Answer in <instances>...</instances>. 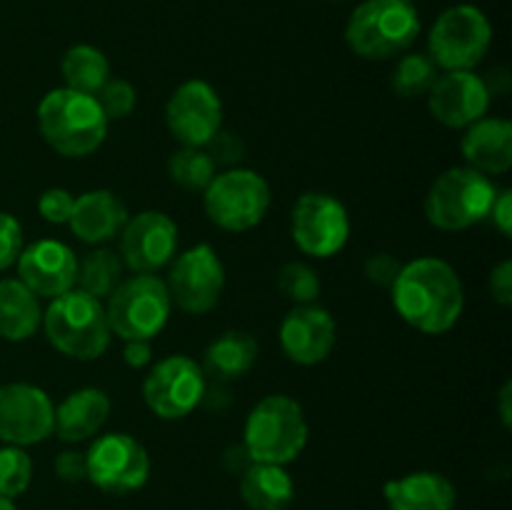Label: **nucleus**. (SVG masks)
Returning a JSON list of instances; mask_svg holds the SVG:
<instances>
[{"label": "nucleus", "instance_id": "f257e3e1", "mask_svg": "<svg viewBox=\"0 0 512 510\" xmlns=\"http://www.w3.org/2000/svg\"><path fill=\"white\" fill-rule=\"evenodd\" d=\"M390 290L398 315L418 333H448L463 315V283L453 265L440 258H418L405 263Z\"/></svg>", "mask_w": 512, "mask_h": 510}, {"label": "nucleus", "instance_id": "f03ea898", "mask_svg": "<svg viewBox=\"0 0 512 510\" xmlns=\"http://www.w3.org/2000/svg\"><path fill=\"white\" fill-rule=\"evenodd\" d=\"M38 128L45 143L65 158H85L103 145L108 118L95 95L70 88L50 90L38 105Z\"/></svg>", "mask_w": 512, "mask_h": 510}, {"label": "nucleus", "instance_id": "7ed1b4c3", "mask_svg": "<svg viewBox=\"0 0 512 510\" xmlns=\"http://www.w3.org/2000/svg\"><path fill=\"white\" fill-rule=\"evenodd\" d=\"M48 343L73 360H98L110 345V325L103 300L73 288L53 298L43 313Z\"/></svg>", "mask_w": 512, "mask_h": 510}, {"label": "nucleus", "instance_id": "20e7f679", "mask_svg": "<svg viewBox=\"0 0 512 510\" xmlns=\"http://www.w3.org/2000/svg\"><path fill=\"white\" fill-rule=\"evenodd\" d=\"M420 35V15L405 0H365L345 25V43L365 60H390Z\"/></svg>", "mask_w": 512, "mask_h": 510}, {"label": "nucleus", "instance_id": "39448f33", "mask_svg": "<svg viewBox=\"0 0 512 510\" xmlns=\"http://www.w3.org/2000/svg\"><path fill=\"white\" fill-rule=\"evenodd\" d=\"M243 445L255 463L285 465L308 445V420L298 400L268 395L250 410L243 430Z\"/></svg>", "mask_w": 512, "mask_h": 510}, {"label": "nucleus", "instance_id": "423d86ee", "mask_svg": "<svg viewBox=\"0 0 512 510\" xmlns=\"http://www.w3.org/2000/svg\"><path fill=\"white\" fill-rule=\"evenodd\" d=\"M498 188L488 175L473 168H450L440 175L425 198V215L440 230H468L490 215Z\"/></svg>", "mask_w": 512, "mask_h": 510}, {"label": "nucleus", "instance_id": "0eeeda50", "mask_svg": "<svg viewBox=\"0 0 512 510\" xmlns=\"http://www.w3.org/2000/svg\"><path fill=\"white\" fill-rule=\"evenodd\" d=\"M170 295L158 275L123 278L105 303L110 333L123 340H153L168 325Z\"/></svg>", "mask_w": 512, "mask_h": 510}, {"label": "nucleus", "instance_id": "6e6552de", "mask_svg": "<svg viewBox=\"0 0 512 510\" xmlns=\"http://www.w3.org/2000/svg\"><path fill=\"white\" fill-rule=\"evenodd\" d=\"M203 205L218 228L245 233L263 223L270 208V188L255 170L228 168L203 190Z\"/></svg>", "mask_w": 512, "mask_h": 510}, {"label": "nucleus", "instance_id": "1a4fd4ad", "mask_svg": "<svg viewBox=\"0 0 512 510\" xmlns=\"http://www.w3.org/2000/svg\"><path fill=\"white\" fill-rule=\"evenodd\" d=\"M493 28L475 5H453L430 30V58L445 70H473L488 55Z\"/></svg>", "mask_w": 512, "mask_h": 510}, {"label": "nucleus", "instance_id": "9d476101", "mask_svg": "<svg viewBox=\"0 0 512 510\" xmlns=\"http://www.w3.org/2000/svg\"><path fill=\"white\" fill-rule=\"evenodd\" d=\"M203 368L188 355H170L158 360L143 380V400L158 418L180 420L203 403Z\"/></svg>", "mask_w": 512, "mask_h": 510}, {"label": "nucleus", "instance_id": "9b49d317", "mask_svg": "<svg viewBox=\"0 0 512 510\" xmlns=\"http://www.w3.org/2000/svg\"><path fill=\"white\" fill-rule=\"evenodd\" d=\"M165 288H168L170 303H175L185 313L203 315L213 310L225 290L223 260L218 258L213 245L200 243L178 255L170 263Z\"/></svg>", "mask_w": 512, "mask_h": 510}, {"label": "nucleus", "instance_id": "f8f14e48", "mask_svg": "<svg viewBox=\"0 0 512 510\" xmlns=\"http://www.w3.org/2000/svg\"><path fill=\"white\" fill-rule=\"evenodd\" d=\"M85 463H88V480H93V485L105 493H135L148 483V450L128 433H108L95 438L85 453Z\"/></svg>", "mask_w": 512, "mask_h": 510}, {"label": "nucleus", "instance_id": "ddd939ff", "mask_svg": "<svg viewBox=\"0 0 512 510\" xmlns=\"http://www.w3.org/2000/svg\"><path fill=\"white\" fill-rule=\"evenodd\" d=\"M350 215L328 193H303L293 208V240L305 255L333 258L348 245Z\"/></svg>", "mask_w": 512, "mask_h": 510}, {"label": "nucleus", "instance_id": "4468645a", "mask_svg": "<svg viewBox=\"0 0 512 510\" xmlns=\"http://www.w3.org/2000/svg\"><path fill=\"white\" fill-rule=\"evenodd\" d=\"M165 125L183 148H205L223 128V103L205 80H188L170 95L165 105Z\"/></svg>", "mask_w": 512, "mask_h": 510}, {"label": "nucleus", "instance_id": "2eb2a0df", "mask_svg": "<svg viewBox=\"0 0 512 510\" xmlns=\"http://www.w3.org/2000/svg\"><path fill=\"white\" fill-rule=\"evenodd\" d=\"M118 238V255L125 268L140 275H155L173 263L178 250V225L160 210H143L135 218H128Z\"/></svg>", "mask_w": 512, "mask_h": 510}, {"label": "nucleus", "instance_id": "dca6fc26", "mask_svg": "<svg viewBox=\"0 0 512 510\" xmlns=\"http://www.w3.org/2000/svg\"><path fill=\"white\" fill-rule=\"evenodd\" d=\"M55 430V405L43 388L30 383L0 385V440L5 445L43 443Z\"/></svg>", "mask_w": 512, "mask_h": 510}, {"label": "nucleus", "instance_id": "f3484780", "mask_svg": "<svg viewBox=\"0 0 512 510\" xmlns=\"http://www.w3.org/2000/svg\"><path fill=\"white\" fill-rule=\"evenodd\" d=\"M488 85L473 70H448L428 90V110L445 128H468L490 108Z\"/></svg>", "mask_w": 512, "mask_h": 510}, {"label": "nucleus", "instance_id": "a211bd4d", "mask_svg": "<svg viewBox=\"0 0 512 510\" xmlns=\"http://www.w3.org/2000/svg\"><path fill=\"white\" fill-rule=\"evenodd\" d=\"M20 283L28 285L38 298H58L75 288L78 255L60 240H38L23 248L18 258Z\"/></svg>", "mask_w": 512, "mask_h": 510}, {"label": "nucleus", "instance_id": "6ab92c4d", "mask_svg": "<svg viewBox=\"0 0 512 510\" xmlns=\"http://www.w3.org/2000/svg\"><path fill=\"white\" fill-rule=\"evenodd\" d=\"M333 315L320 305H295L280 323V348L293 363L318 365L330 355L335 345Z\"/></svg>", "mask_w": 512, "mask_h": 510}, {"label": "nucleus", "instance_id": "aec40b11", "mask_svg": "<svg viewBox=\"0 0 512 510\" xmlns=\"http://www.w3.org/2000/svg\"><path fill=\"white\" fill-rule=\"evenodd\" d=\"M128 223V208L113 190H88L75 198L68 225L83 243L103 245L118 238Z\"/></svg>", "mask_w": 512, "mask_h": 510}, {"label": "nucleus", "instance_id": "412c9836", "mask_svg": "<svg viewBox=\"0 0 512 510\" xmlns=\"http://www.w3.org/2000/svg\"><path fill=\"white\" fill-rule=\"evenodd\" d=\"M463 158L483 175H503L512 168V125L503 118H480L465 128Z\"/></svg>", "mask_w": 512, "mask_h": 510}, {"label": "nucleus", "instance_id": "4be33fe9", "mask_svg": "<svg viewBox=\"0 0 512 510\" xmlns=\"http://www.w3.org/2000/svg\"><path fill=\"white\" fill-rule=\"evenodd\" d=\"M110 415V398L100 388L73 390L63 403L55 408V430L65 443H80L103 428Z\"/></svg>", "mask_w": 512, "mask_h": 510}, {"label": "nucleus", "instance_id": "5701e85b", "mask_svg": "<svg viewBox=\"0 0 512 510\" xmlns=\"http://www.w3.org/2000/svg\"><path fill=\"white\" fill-rule=\"evenodd\" d=\"M385 500L390 510H455L453 483L440 473H410L385 483Z\"/></svg>", "mask_w": 512, "mask_h": 510}, {"label": "nucleus", "instance_id": "b1692460", "mask_svg": "<svg viewBox=\"0 0 512 510\" xmlns=\"http://www.w3.org/2000/svg\"><path fill=\"white\" fill-rule=\"evenodd\" d=\"M258 360V340L243 330H228L220 333L213 343L205 348L203 373L215 383H230L248 373Z\"/></svg>", "mask_w": 512, "mask_h": 510}, {"label": "nucleus", "instance_id": "393cba45", "mask_svg": "<svg viewBox=\"0 0 512 510\" xmlns=\"http://www.w3.org/2000/svg\"><path fill=\"white\" fill-rule=\"evenodd\" d=\"M43 323L40 300L20 280H0V338L20 343L35 335Z\"/></svg>", "mask_w": 512, "mask_h": 510}, {"label": "nucleus", "instance_id": "a878e982", "mask_svg": "<svg viewBox=\"0 0 512 510\" xmlns=\"http://www.w3.org/2000/svg\"><path fill=\"white\" fill-rule=\"evenodd\" d=\"M240 478V495L250 510H285L293 503L295 485L283 465L253 463Z\"/></svg>", "mask_w": 512, "mask_h": 510}, {"label": "nucleus", "instance_id": "bb28decb", "mask_svg": "<svg viewBox=\"0 0 512 510\" xmlns=\"http://www.w3.org/2000/svg\"><path fill=\"white\" fill-rule=\"evenodd\" d=\"M60 73H63L65 88L85 95H98V90L110 80V63L98 48L80 43L63 55Z\"/></svg>", "mask_w": 512, "mask_h": 510}, {"label": "nucleus", "instance_id": "cd10ccee", "mask_svg": "<svg viewBox=\"0 0 512 510\" xmlns=\"http://www.w3.org/2000/svg\"><path fill=\"white\" fill-rule=\"evenodd\" d=\"M123 260L115 250L98 248L90 250L78 260V275H75V285L83 293L93 295L98 300H108L110 293L123 283Z\"/></svg>", "mask_w": 512, "mask_h": 510}, {"label": "nucleus", "instance_id": "c85d7f7f", "mask_svg": "<svg viewBox=\"0 0 512 510\" xmlns=\"http://www.w3.org/2000/svg\"><path fill=\"white\" fill-rule=\"evenodd\" d=\"M435 80H438V65L433 63V58L425 53H408L395 65L390 85L400 98H420L428 95Z\"/></svg>", "mask_w": 512, "mask_h": 510}, {"label": "nucleus", "instance_id": "c756f323", "mask_svg": "<svg viewBox=\"0 0 512 510\" xmlns=\"http://www.w3.org/2000/svg\"><path fill=\"white\" fill-rule=\"evenodd\" d=\"M168 175L188 193H203L215 178V163L203 148H180L168 160Z\"/></svg>", "mask_w": 512, "mask_h": 510}, {"label": "nucleus", "instance_id": "7c9ffc66", "mask_svg": "<svg viewBox=\"0 0 512 510\" xmlns=\"http://www.w3.org/2000/svg\"><path fill=\"white\" fill-rule=\"evenodd\" d=\"M33 480V460L18 445L0 448V495L3 498H18L28 490Z\"/></svg>", "mask_w": 512, "mask_h": 510}, {"label": "nucleus", "instance_id": "2f4dec72", "mask_svg": "<svg viewBox=\"0 0 512 510\" xmlns=\"http://www.w3.org/2000/svg\"><path fill=\"white\" fill-rule=\"evenodd\" d=\"M280 293L295 305H310L320 298V278L310 265L288 263L278 273Z\"/></svg>", "mask_w": 512, "mask_h": 510}, {"label": "nucleus", "instance_id": "473e14b6", "mask_svg": "<svg viewBox=\"0 0 512 510\" xmlns=\"http://www.w3.org/2000/svg\"><path fill=\"white\" fill-rule=\"evenodd\" d=\"M103 115L110 120H123L125 115L133 113L135 100H138V93H135L133 85L123 78H110L103 88L95 95Z\"/></svg>", "mask_w": 512, "mask_h": 510}, {"label": "nucleus", "instance_id": "72a5a7b5", "mask_svg": "<svg viewBox=\"0 0 512 510\" xmlns=\"http://www.w3.org/2000/svg\"><path fill=\"white\" fill-rule=\"evenodd\" d=\"M23 248V225L15 215L0 213V273L18 263Z\"/></svg>", "mask_w": 512, "mask_h": 510}, {"label": "nucleus", "instance_id": "f704fd0d", "mask_svg": "<svg viewBox=\"0 0 512 510\" xmlns=\"http://www.w3.org/2000/svg\"><path fill=\"white\" fill-rule=\"evenodd\" d=\"M203 150L210 155V160L215 163V168H218V165L240 163V158H243V153H245V145H243V140H240L238 133L220 128L218 133H215L213 138L205 143Z\"/></svg>", "mask_w": 512, "mask_h": 510}, {"label": "nucleus", "instance_id": "c9c22d12", "mask_svg": "<svg viewBox=\"0 0 512 510\" xmlns=\"http://www.w3.org/2000/svg\"><path fill=\"white\" fill-rule=\"evenodd\" d=\"M75 198L65 188H48L38 200V213L53 225H68Z\"/></svg>", "mask_w": 512, "mask_h": 510}, {"label": "nucleus", "instance_id": "e433bc0d", "mask_svg": "<svg viewBox=\"0 0 512 510\" xmlns=\"http://www.w3.org/2000/svg\"><path fill=\"white\" fill-rule=\"evenodd\" d=\"M400 268H403V263L390 253H375L365 260V275L378 288H393L395 278L400 275Z\"/></svg>", "mask_w": 512, "mask_h": 510}, {"label": "nucleus", "instance_id": "4c0bfd02", "mask_svg": "<svg viewBox=\"0 0 512 510\" xmlns=\"http://www.w3.org/2000/svg\"><path fill=\"white\" fill-rule=\"evenodd\" d=\"M55 473L65 483H80V480H88V463H85V453L80 450H63V453L55 458Z\"/></svg>", "mask_w": 512, "mask_h": 510}, {"label": "nucleus", "instance_id": "58836bf2", "mask_svg": "<svg viewBox=\"0 0 512 510\" xmlns=\"http://www.w3.org/2000/svg\"><path fill=\"white\" fill-rule=\"evenodd\" d=\"M488 288H490V295H493L495 303L503 305V308L512 305V263L510 260H503L500 265H495L493 273H490Z\"/></svg>", "mask_w": 512, "mask_h": 510}, {"label": "nucleus", "instance_id": "ea45409f", "mask_svg": "<svg viewBox=\"0 0 512 510\" xmlns=\"http://www.w3.org/2000/svg\"><path fill=\"white\" fill-rule=\"evenodd\" d=\"M490 215H493V223L498 225L500 233L505 238H510L512 233V190H498L493 200V208H490Z\"/></svg>", "mask_w": 512, "mask_h": 510}, {"label": "nucleus", "instance_id": "a19ab883", "mask_svg": "<svg viewBox=\"0 0 512 510\" xmlns=\"http://www.w3.org/2000/svg\"><path fill=\"white\" fill-rule=\"evenodd\" d=\"M123 360L130 368H145L153 360V348H150V340H125Z\"/></svg>", "mask_w": 512, "mask_h": 510}, {"label": "nucleus", "instance_id": "79ce46f5", "mask_svg": "<svg viewBox=\"0 0 512 510\" xmlns=\"http://www.w3.org/2000/svg\"><path fill=\"white\" fill-rule=\"evenodd\" d=\"M223 463H225V468L230 470V473H238V475H243L245 470H248L250 465L255 463V460L250 458L248 448H245V445L240 443V445H235V448H228V450H225V458H223Z\"/></svg>", "mask_w": 512, "mask_h": 510}, {"label": "nucleus", "instance_id": "37998d69", "mask_svg": "<svg viewBox=\"0 0 512 510\" xmlns=\"http://www.w3.org/2000/svg\"><path fill=\"white\" fill-rule=\"evenodd\" d=\"M512 383H505L503 390H500V400H498V408H500V420H503L505 428L512 425Z\"/></svg>", "mask_w": 512, "mask_h": 510}, {"label": "nucleus", "instance_id": "c03bdc74", "mask_svg": "<svg viewBox=\"0 0 512 510\" xmlns=\"http://www.w3.org/2000/svg\"><path fill=\"white\" fill-rule=\"evenodd\" d=\"M0 510H15L13 500H10V498H3V495H0Z\"/></svg>", "mask_w": 512, "mask_h": 510}, {"label": "nucleus", "instance_id": "a18cd8bd", "mask_svg": "<svg viewBox=\"0 0 512 510\" xmlns=\"http://www.w3.org/2000/svg\"><path fill=\"white\" fill-rule=\"evenodd\" d=\"M405 3H410V0H405Z\"/></svg>", "mask_w": 512, "mask_h": 510}]
</instances>
